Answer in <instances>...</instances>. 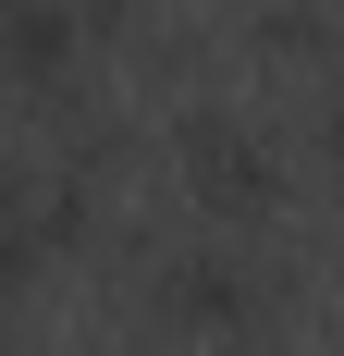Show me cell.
Masks as SVG:
<instances>
[{
  "instance_id": "obj_3",
  "label": "cell",
  "mask_w": 344,
  "mask_h": 356,
  "mask_svg": "<svg viewBox=\"0 0 344 356\" xmlns=\"http://www.w3.org/2000/svg\"><path fill=\"white\" fill-rule=\"evenodd\" d=\"M62 356H136V344H62Z\"/></svg>"
},
{
  "instance_id": "obj_4",
  "label": "cell",
  "mask_w": 344,
  "mask_h": 356,
  "mask_svg": "<svg viewBox=\"0 0 344 356\" xmlns=\"http://www.w3.org/2000/svg\"><path fill=\"white\" fill-rule=\"evenodd\" d=\"M0 356H37V344H0Z\"/></svg>"
},
{
  "instance_id": "obj_2",
  "label": "cell",
  "mask_w": 344,
  "mask_h": 356,
  "mask_svg": "<svg viewBox=\"0 0 344 356\" xmlns=\"http://www.w3.org/2000/svg\"><path fill=\"white\" fill-rule=\"evenodd\" d=\"M221 356H295V332H234Z\"/></svg>"
},
{
  "instance_id": "obj_1",
  "label": "cell",
  "mask_w": 344,
  "mask_h": 356,
  "mask_svg": "<svg viewBox=\"0 0 344 356\" xmlns=\"http://www.w3.org/2000/svg\"><path fill=\"white\" fill-rule=\"evenodd\" d=\"M221 62H246V86H320L332 0H234L221 13Z\"/></svg>"
}]
</instances>
